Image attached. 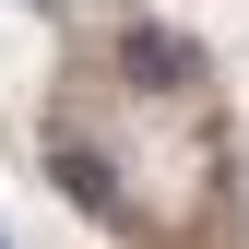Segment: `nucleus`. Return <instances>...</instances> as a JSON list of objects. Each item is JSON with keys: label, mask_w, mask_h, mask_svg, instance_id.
Listing matches in <instances>:
<instances>
[{"label": "nucleus", "mask_w": 249, "mask_h": 249, "mask_svg": "<svg viewBox=\"0 0 249 249\" xmlns=\"http://www.w3.org/2000/svg\"><path fill=\"white\" fill-rule=\"evenodd\" d=\"M107 83L142 95V107H202L213 59H202L190 36H166V24H119V36H107Z\"/></svg>", "instance_id": "f257e3e1"}, {"label": "nucleus", "mask_w": 249, "mask_h": 249, "mask_svg": "<svg viewBox=\"0 0 249 249\" xmlns=\"http://www.w3.org/2000/svg\"><path fill=\"white\" fill-rule=\"evenodd\" d=\"M0 249H12V237H0Z\"/></svg>", "instance_id": "f03ea898"}]
</instances>
